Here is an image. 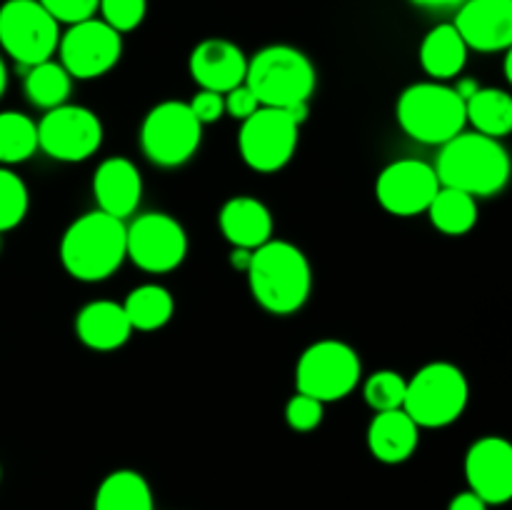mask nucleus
<instances>
[{"instance_id": "nucleus-1", "label": "nucleus", "mask_w": 512, "mask_h": 510, "mask_svg": "<svg viewBox=\"0 0 512 510\" xmlns=\"http://www.w3.org/2000/svg\"><path fill=\"white\" fill-rule=\"evenodd\" d=\"M250 293L270 315H293L308 303L313 268L298 245L270 238L253 250L248 265Z\"/></svg>"}, {"instance_id": "nucleus-2", "label": "nucleus", "mask_w": 512, "mask_h": 510, "mask_svg": "<svg viewBox=\"0 0 512 510\" xmlns=\"http://www.w3.org/2000/svg\"><path fill=\"white\" fill-rule=\"evenodd\" d=\"M433 168L445 188L463 190L473 198H490L508 185L510 155L498 138L463 130L440 145Z\"/></svg>"}, {"instance_id": "nucleus-3", "label": "nucleus", "mask_w": 512, "mask_h": 510, "mask_svg": "<svg viewBox=\"0 0 512 510\" xmlns=\"http://www.w3.org/2000/svg\"><path fill=\"white\" fill-rule=\"evenodd\" d=\"M125 220L90 210L65 228L60 263L65 273L83 283L110 278L125 260Z\"/></svg>"}, {"instance_id": "nucleus-4", "label": "nucleus", "mask_w": 512, "mask_h": 510, "mask_svg": "<svg viewBox=\"0 0 512 510\" xmlns=\"http://www.w3.org/2000/svg\"><path fill=\"white\" fill-rule=\"evenodd\" d=\"M245 85L263 108L288 110L310 103L315 93V68L293 45H268L248 60Z\"/></svg>"}, {"instance_id": "nucleus-5", "label": "nucleus", "mask_w": 512, "mask_h": 510, "mask_svg": "<svg viewBox=\"0 0 512 510\" xmlns=\"http://www.w3.org/2000/svg\"><path fill=\"white\" fill-rule=\"evenodd\" d=\"M395 115L405 135L425 145L448 143L468 125L465 100L455 93L453 85L433 80L405 88L395 105Z\"/></svg>"}, {"instance_id": "nucleus-6", "label": "nucleus", "mask_w": 512, "mask_h": 510, "mask_svg": "<svg viewBox=\"0 0 512 510\" xmlns=\"http://www.w3.org/2000/svg\"><path fill=\"white\" fill-rule=\"evenodd\" d=\"M468 400L470 385L463 370L435 360L408 380L403 410L418 428H445L465 413Z\"/></svg>"}, {"instance_id": "nucleus-7", "label": "nucleus", "mask_w": 512, "mask_h": 510, "mask_svg": "<svg viewBox=\"0 0 512 510\" xmlns=\"http://www.w3.org/2000/svg\"><path fill=\"white\" fill-rule=\"evenodd\" d=\"M363 375L358 353L343 340L325 338L308 345L295 365V388L320 403L343 400L355 390Z\"/></svg>"}, {"instance_id": "nucleus-8", "label": "nucleus", "mask_w": 512, "mask_h": 510, "mask_svg": "<svg viewBox=\"0 0 512 510\" xmlns=\"http://www.w3.org/2000/svg\"><path fill=\"white\" fill-rule=\"evenodd\" d=\"M203 125L183 100H163L148 110L140 125V148L160 168L185 165L200 148Z\"/></svg>"}, {"instance_id": "nucleus-9", "label": "nucleus", "mask_w": 512, "mask_h": 510, "mask_svg": "<svg viewBox=\"0 0 512 510\" xmlns=\"http://www.w3.org/2000/svg\"><path fill=\"white\" fill-rule=\"evenodd\" d=\"M60 23L38 0H5L0 5V48L15 63L33 68L58 50Z\"/></svg>"}, {"instance_id": "nucleus-10", "label": "nucleus", "mask_w": 512, "mask_h": 510, "mask_svg": "<svg viewBox=\"0 0 512 510\" xmlns=\"http://www.w3.org/2000/svg\"><path fill=\"white\" fill-rule=\"evenodd\" d=\"M298 135L300 123L288 110L260 105L240 125V158L255 173H278L293 160L295 148H298Z\"/></svg>"}, {"instance_id": "nucleus-11", "label": "nucleus", "mask_w": 512, "mask_h": 510, "mask_svg": "<svg viewBox=\"0 0 512 510\" xmlns=\"http://www.w3.org/2000/svg\"><path fill=\"white\" fill-rule=\"evenodd\" d=\"M38 128V150L60 163H83L103 145V123L83 105L63 103L45 110Z\"/></svg>"}, {"instance_id": "nucleus-12", "label": "nucleus", "mask_w": 512, "mask_h": 510, "mask_svg": "<svg viewBox=\"0 0 512 510\" xmlns=\"http://www.w3.org/2000/svg\"><path fill=\"white\" fill-rule=\"evenodd\" d=\"M188 255V235L168 213H143L125 225V258L145 273H170Z\"/></svg>"}, {"instance_id": "nucleus-13", "label": "nucleus", "mask_w": 512, "mask_h": 510, "mask_svg": "<svg viewBox=\"0 0 512 510\" xmlns=\"http://www.w3.org/2000/svg\"><path fill=\"white\" fill-rule=\"evenodd\" d=\"M60 65L68 70L70 78L93 80L105 75L118 65L123 55V35L98 18L68 25L60 33L58 50Z\"/></svg>"}, {"instance_id": "nucleus-14", "label": "nucleus", "mask_w": 512, "mask_h": 510, "mask_svg": "<svg viewBox=\"0 0 512 510\" xmlns=\"http://www.w3.org/2000/svg\"><path fill=\"white\" fill-rule=\"evenodd\" d=\"M438 190L440 180L433 165L415 158H403L385 165L375 180V198H378L380 208L398 218H413V215L425 213Z\"/></svg>"}, {"instance_id": "nucleus-15", "label": "nucleus", "mask_w": 512, "mask_h": 510, "mask_svg": "<svg viewBox=\"0 0 512 510\" xmlns=\"http://www.w3.org/2000/svg\"><path fill=\"white\" fill-rule=\"evenodd\" d=\"M468 490L488 505H505L512 498V445L500 435H483L465 453Z\"/></svg>"}, {"instance_id": "nucleus-16", "label": "nucleus", "mask_w": 512, "mask_h": 510, "mask_svg": "<svg viewBox=\"0 0 512 510\" xmlns=\"http://www.w3.org/2000/svg\"><path fill=\"white\" fill-rule=\"evenodd\" d=\"M468 50L500 53L512 45V0H465L453 20Z\"/></svg>"}, {"instance_id": "nucleus-17", "label": "nucleus", "mask_w": 512, "mask_h": 510, "mask_svg": "<svg viewBox=\"0 0 512 510\" xmlns=\"http://www.w3.org/2000/svg\"><path fill=\"white\" fill-rule=\"evenodd\" d=\"M245 73L248 58L233 40L205 38L190 53V75L200 90L225 95L245 83Z\"/></svg>"}, {"instance_id": "nucleus-18", "label": "nucleus", "mask_w": 512, "mask_h": 510, "mask_svg": "<svg viewBox=\"0 0 512 510\" xmlns=\"http://www.w3.org/2000/svg\"><path fill=\"white\" fill-rule=\"evenodd\" d=\"M93 195L100 213L128 220L143 198V178L133 160L123 155L103 160L93 175Z\"/></svg>"}, {"instance_id": "nucleus-19", "label": "nucleus", "mask_w": 512, "mask_h": 510, "mask_svg": "<svg viewBox=\"0 0 512 510\" xmlns=\"http://www.w3.org/2000/svg\"><path fill=\"white\" fill-rule=\"evenodd\" d=\"M220 233L233 248L255 250L273 238V213L253 195L230 198L220 208Z\"/></svg>"}, {"instance_id": "nucleus-20", "label": "nucleus", "mask_w": 512, "mask_h": 510, "mask_svg": "<svg viewBox=\"0 0 512 510\" xmlns=\"http://www.w3.org/2000/svg\"><path fill=\"white\" fill-rule=\"evenodd\" d=\"M75 335L85 348L110 353L128 343L133 328L125 318L123 305L113 300H93L75 315Z\"/></svg>"}, {"instance_id": "nucleus-21", "label": "nucleus", "mask_w": 512, "mask_h": 510, "mask_svg": "<svg viewBox=\"0 0 512 510\" xmlns=\"http://www.w3.org/2000/svg\"><path fill=\"white\" fill-rule=\"evenodd\" d=\"M420 428L410 420V415L400 410L375 413L368 425V448L375 460L385 465H400L410 460L418 450Z\"/></svg>"}, {"instance_id": "nucleus-22", "label": "nucleus", "mask_w": 512, "mask_h": 510, "mask_svg": "<svg viewBox=\"0 0 512 510\" xmlns=\"http://www.w3.org/2000/svg\"><path fill=\"white\" fill-rule=\"evenodd\" d=\"M468 63V45L453 23H440L420 43V65L435 80H453Z\"/></svg>"}, {"instance_id": "nucleus-23", "label": "nucleus", "mask_w": 512, "mask_h": 510, "mask_svg": "<svg viewBox=\"0 0 512 510\" xmlns=\"http://www.w3.org/2000/svg\"><path fill=\"white\" fill-rule=\"evenodd\" d=\"M93 510H155L153 488L138 470H113L100 480Z\"/></svg>"}, {"instance_id": "nucleus-24", "label": "nucleus", "mask_w": 512, "mask_h": 510, "mask_svg": "<svg viewBox=\"0 0 512 510\" xmlns=\"http://www.w3.org/2000/svg\"><path fill=\"white\" fill-rule=\"evenodd\" d=\"M120 305H123L130 328L143 330V333L165 328L175 313L173 295H170L168 288L158 283L138 285V288L130 290L128 298Z\"/></svg>"}, {"instance_id": "nucleus-25", "label": "nucleus", "mask_w": 512, "mask_h": 510, "mask_svg": "<svg viewBox=\"0 0 512 510\" xmlns=\"http://www.w3.org/2000/svg\"><path fill=\"white\" fill-rule=\"evenodd\" d=\"M465 120L475 133L500 140L512 130V95L503 88H478L465 100Z\"/></svg>"}, {"instance_id": "nucleus-26", "label": "nucleus", "mask_w": 512, "mask_h": 510, "mask_svg": "<svg viewBox=\"0 0 512 510\" xmlns=\"http://www.w3.org/2000/svg\"><path fill=\"white\" fill-rule=\"evenodd\" d=\"M425 213H428L435 230H440L443 235H465L478 223V203H475L473 195L445 188V185H440Z\"/></svg>"}, {"instance_id": "nucleus-27", "label": "nucleus", "mask_w": 512, "mask_h": 510, "mask_svg": "<svg viewBox=\"0 0 512 510\" xmlns=\"http://www.w3.org/2000/svg\"><path fill=\"white\" fill-rule=\"evenodd\" d=\"M70 85H73V78L68 70L60 63H53V58L28 68V75H25V95L40 110H53L68 103Z\"/></svg>"}, {"instance_id": "nucleus-28", "label": "nucleus", "mask_w": 512, "mask_h": 510, "mask_svg": "<svg viewBox=\"0 0 512 510\" xmlns=\"http://www.w3.org/2000/svg\"><path fill=\"white\" fill-rule=\"evenodd\" d=\"M38 150V128L18 110L0 113V165H15L28 160Z\"/></svg>"}, {"instance_id": "nucleus-29", "label": "nucleus", "mask_w": 512, "mask_h": 510, "mask_svg": "<svg viewBox=\"0 0 512 510\" xmlns=\"http://www.w3.org/2000/svg\"><path fill=\"white\" fill-rule=\"evenodd\" d=\"M28 205L30 195L23 178L0 165V235L23 223V218L28 215Z\"/></svg>"}, {"instance_id": "nucleus-30", "label": "nucleus", "mask_w": 512, "mask_h": 510, "mask_svg": "<svg viewBox=\"0 0 512 510\" xmlns=\"http://www.w3.org/2000/svg\"><path fill=\"white\" fill-rule=\"evenodd\" d=\"M405 388L408 380L395 370H375L363 385V398L375 413H385V410H400L405 400Z\"/></svg>"}, {"instance_id": "nucleus-31", "label": "nucleus", "mask_w": 512, "mask_h": 510, "mask_svg": "<svg viewBox=\"0 0 512 510\" xmlns=\"http://www.w3.org/2000/svg\"><path fill=\"white\" fill-rule=\"evenodd\" d=\"M98 10L103 15L100 20L123 35L143 23L148 13V0H98Z\"/></svg>"}, {"instance_id": "nucleus-32", "label": "nucleus", "mask_w": 512, "mask_h": 510, "mask_svg": "<svg viewBox=\"0 0 512 510\" xmlns=\"http://www.w3.org/2000/svg\"><path fill=\"white\" fill-rule=\"evenodd\" d=\"M323 413L325 403L310 398V395L298 393L285 405V423L293 430H298V433H310V430H315L323 423Z\"/></svg>"}, {"instance_id": "nucleus-33", "label": "nucleus", "mask_w": 512, "mask_h": 510, "mask_svg": "<svg viewBox=\"0 0 512 510\" xmlns=\"http://www.w3.org/2000/svg\"><path fill=\"white\" fill-rule=\"evenodd\" d=\"M58 23L75 25L83 20L95 18L98 13V0H38Z\"/></svg>"}, {"instance_id": "nucleus-34", "label": "nucleus", "mask_w": 512, "mask_h": 510, "mask_svg": "<svg viewBox=\"0 0 512 510\" xmlns=\"http://www.w3.org/2000/svg\"><path fill=\"white\" fill-rule=\"evenodd\" d=\"M188 105L200 125L218 123L225 115V98L220 93H213V90H198Z\"/></svg>"}, {"instance_id": "nucleus-35", "label": "nucleus", "mask_w": 512, "mask_h": 510, "mask_svg": "<svg viewBox=\"0 0 512 510\" xmlns=\"http://www.w3.org/2000/svg\"><path fill=\"white\" fill-rule=\"evenodd\" d=\"M223 98H225V113L233 115V118L238 120L250 118V115L260 108L258 98L250 93V88L245 83L238 85V88H233L230 93H225Z\"/></svg>"}, {"instance_id": "nucleus-36", "label": "nucleus", "mask_w": 512, "mask_h": 510, "mask_svg": "<svg viewBox=\"0 0 512 510\" xmlns=\"http://www.w3.org/2000/svg\"><path fill=\"white\" fill-rule=\"evenodd\" d=\"M488 508L490 505L485 503L483 498H478L473 490H463V493L455 495L448 505V510H488Z\"/></svg>"}, {"instance_id": "nucleus-37", "label": "nucleus", "mask_w": 512, "mask_h": 510, "mask_svg": "<svg viewBox=\"0 0 512 510\" xmlns=\"http://www.w3.org/2000/svg\"><path fill=\"white\" fill-rule=\"evenodd\" d=\"M410 3L420 5V8H430V10H448V8H460L465 0H410Z\"/></svg>"}, {"instance_id": "nucleus-38", "label": "nucleus", "mask_w": 512, "mask_h": 510, "mask_svg": "<svg viewBox=\"0 0 512 510\" xmlns=\"http://www.w3.org/2000/svg\"><path fill=\"white\" fill-rule=\"evenodd\" d=\"M480 88V85L478 83H475V80L473 78H465V80H458V83H455L453 85V90H455V93H458L460 95V98H463V100H468L470 98V95H473L475 93V90H478Z\"/></svg>"}, {"instance_id": "nucleus-39", "label": "nucleus", "mask_w": 512, "mask_h": 510, "mask_svg": "<svg viewBox=\"0 0 512 510\" xmlns=\"http://www.w3.org/2000/svg\"><path fill=\"white\" fill-rule=\"evenodd\" d=\"M5 88H8V68H5V60L0 58V98H3Z\"/></svg>"}, {"instance_id": "nucleus-40", "label": "nucleus", "mask_w": 512, "mask_h": 510, "mask_svg": "<svg viewBox=\"0 0 512 510\" xmlns=\"http://www.w3.org/2000/svg\"><path fill=\"white\" fill-rule=\"evenodd\" d=\"M0 478H3V468H0Z\"/></svg>"}]
</instances>
